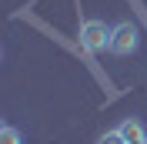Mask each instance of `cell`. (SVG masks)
<instances>
[{"instance_id":"cell-1","label":"cell","mask_w":147,"mask_h":144,"mask_svg":"<svg viewBox=\"0 0 147 144\" xmlns=\"http://www.w3.org/2000/svg\"><path fill=\"white\" fill-rule=\"evenodd\" d=\"M137 44H140L137 27H134L130 20H120L117 27H114V34H110V50H114V54H120V57H127V54H134V50H137Z\"/></svg>"},{"instance_id":"cell-4","label":"cell","mask_w":147,"mask_h":144,"mask_svg":"<svg viewBox=\"0 0 147 144\" xmlns=\"http://www.w3.org/2000/svg\"><path fill=\"white\" fill-rule=\"evenodd\" d=\"M0 144H20V131L17 127H0Z\"/></svg>"},{"instance_id":"cell-3","label":"cell","mask_w":147,"mask_h":144,"mask_svg":"<svg viewBox=\"0 0 147 144\" xmlns=\"http://www.w3.org/2000/svg\"><path fill=\"white\" fill-rule=\"evenodd\" d=\"M117 131L124 134V141H127V144H134V141H147V131H144V124H140L137 117H124Z\"/></svg>"},{"instance_id":"cell-2","label":"cell","mask_w":147,"mask_h":144,"mask_svg":"<svg viewBox=\"0 0 147 144\" xmlns=\"http://www.w3.org/2000/svg\"><path fill=\"white\" fill-rule=\"evenodd\" d=\"M110 34H114V27H107L104 20H87L80 27V44L87 50H104V47H110Z\"/></svg>"},{"instance_id":"cell-6","label":"cell","mask_w":147,"mask_h":144,"mask_svg":"<svg viewBox=\"0 0 147 144\" xmlns=\"http://www.w3.org/2000/svg\"><path fill=\"white\" fill-rule=\"evenodd\" d=\"M134 144H147V141H134Z\"/></svg>"},{"instance_id":"cell-5","label":"cell","mask_w":147,"mask_h":144,"mask_svg":"<svg viewBox=\"0 0 147 144\" xmlns=\"http://www.w3.org/2000/svg\"><path fill=\"white\" fill-rule=\"evenodd\" d=\"M97 144H127V141H124V134H120V131H107Z\"/></svg>"}]
</instances>
